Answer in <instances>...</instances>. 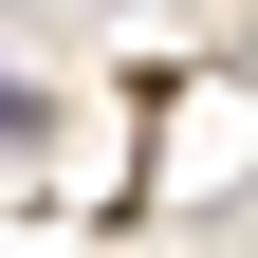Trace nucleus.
Instances as JSON below:
<instances>
[{
  "label": "nucleus",
  "mask_w": 258,
  "mask_h": 258,
  "mask_svg": "<svg viewBox=\"0 0 258 258\" xmlns=\"http://www.w3.org/2000/svg\"><path fill=\"white\" fill-rule=\"evenodd\" d=\"M0 148H37V92H19V74H0Z\"/></svg>",
  "instance_id": "1"
}]
</instances>
